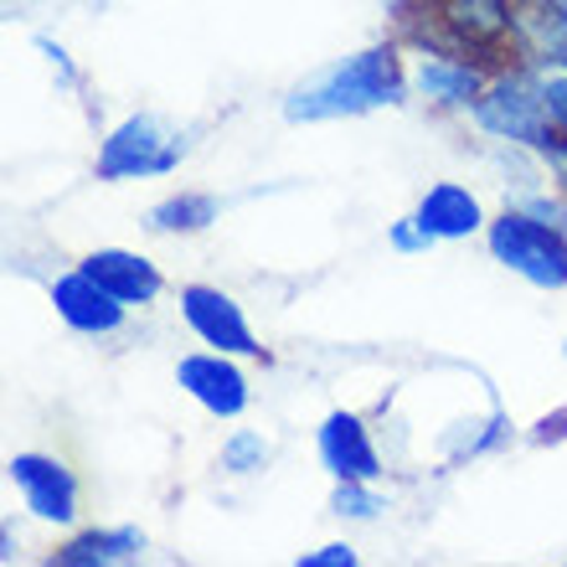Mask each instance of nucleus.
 Wrapping results in <instances>:
<instances>
[{"instance_id": "nucleus-1", "label": "nucleus", "mask_w": 567, "mask_h": 567, "mask_svg": "<svg viewBox=\"0 0 567 567\" xmlns=\"http://www.w3.org/2000/svg\"><path fill=\"white\" fill-rule=\"evenodd\" d=\"M413 78L403 68V52L392 42L361 47L351 58H336L330 68H315L284 93V120L289 124H330V120H361L377 109L408 104Z\"/></svg>"}, {"instance_id": "nucleus-2", "label": "nucleus", "mask_w": 567, "mask_h": 567, "mask_svg": "<svg viewBox=\"0 0 567 567\" xmlns=\"http://www.w3.org/2000/svg\"><path fill=\"white\" fill-rule=\"evenodd\" d=\"M470 120L475 130H485L491 140L511 150H532L553 165L557 176H567V140L557 135L553 114L542 104V78L537 68H511V73H495L491 89L470 104Z\"/></svg>"}, {"instance_id": "nucleus-3", "label": "nucleus", "mask_w": 567, "mask_h": 567, "mask_svg": "<svg viewBox=\"0 0 567 567\" xmlns=\"http://www.w3.org/2000/svg\"><path fill=\"white\" fill-rule=\"evenodd\" d=\"M485 248L506 274L532 289H567V227L526 207H506L485 227Z\"/></svg>"}, {"instance_id": "nucleus-4", "label": "nucleus", "mask_w": 567, "mask_h": 567, "mask_svg": "<svg viewBox=\"0 0 567 567\" xmlns=\"http://www.w3.org/2000/svg\"><path fill=\"white\" fill-rule=\"evenodd\" d=\"M6 485L16 491L21 511L42 526H62L73 532L83 522V485H78V470L47 449H21L6 460Z\"/></svg>"}, {"instance_id": "nucleus-5", "label": "nucleus", "mask_w": 567, "mask_h": 567, "mask_svg": "<svg viewBox=\"0 0 567 567\" xmlns=\"http://www.w3.org/2000/svg\"><path fill=\"white\" fill-rule=\"evenodd\" d=\"M186 155V140L165 130L161 114H124L99 145V181H140V176H171Z\"/></svg>"}, {"instance_id": "nucleus-6", "label": "nucleus", "mask_w": 567, "mask_h": 567, "mask_svg": "<svg viewBox=\"0 0 567 567\" xmlns=\"http://www.w3.org/2000/svg\"><path fill=\"white\" fill-rule=\"evenodd\" d=\"M181 320H186V330H192L202 346H212V351H227V357H243V361H264L269 351H264V341H258V330L248 326V315H243V305L227 289H217V284H181Z\"/></svg>"}, {"instance_id": "nucleus-7", "label": "nucleus", "mask_w": 567, "mask_h": 567, "mask_svg": "<svg viewBox=\"0 0 567 567\" xmlns=\"http://www.w3.org/2000/svg\"><path fill=\"white\" fill-rule=\"evenodd\" d=\"M176 388L217 423H238L248 413V403H254L243 357H227V351H212V346L207 351H186L176 361Z\"/></svg>"}, {"instance_id": "nucleus-8", "label": "nucleus", "mask_w": 567, "mask_h": 567, "mask_svg": "<svg viewBox=\"0 0 567 567\" xmlns=\"http://www.w3.org/2000/svg\"><path fill=\"white\" fill-rule=\"evenodd\" d=\"M47 299H52V310H58L62 326L78 330V336H93V341L120 336V330L130 326V305L109 295L83 264H78V269H62L58 279L47 284Z\"/></svg>"}, {"instance_id": "nucleus-9", "label": "nucleus", "mask_w": 567, "mask_h": 567, "mask_svg": "<svg viewBox=\"0 0 567 567\" xmlns=\"http://www.w3.org/2000/svg\"><path fill=\"white\" fill-rule=\"evenodd\" d=\"M315 454H320V470L330 480H382L388 464H382V449L372 439V423L361 413H326L320 429H315Z\"/></svg>"}, {"instance_id": "nucleus-10", "label": "nucleus", "mask_w": 567, "mask_h": 567, "mask_svg": "<svg viewBox=\"0 0 567 567\" xmlns=\"http://www.w3.org/2000/svg\"><path fill=\"white\" fill-rule=\"evenodd\" d=\"M413 93L423 104L433 109H470L480 93L491 89V68L485 62H464V58H449V52H423L413 62Z\"/></svg>"}, {"instance_id": "nucleus-11", "label": "nucleus", "mask_w": 567, "mask_h": 567, "mask_svg": "<svg viewBox=\"0 0 567 567\" xmlns=\"http://www.w3.org/2000/svg\"><path fill=\"white\" fill-rule=\"evenodd\" d=\"M423 227H429L439 243H464V238H485V202H480L464 181H433L429 192L419 196V207H413Z\"/></svg>"}, {"instance_id": "nucleus-12", "label": "nucleus", "mask_w": 567, "mask_h": 567, "mask_svg": "<svg viewBox=\"0 0 567 567\" xmlns=\"http://www.w3.org/2000/svg\"><path fill=\"white\" fill-rule=\"evenodd\" d=\"M83 269L104 284L114 299H124L130 310H145V305H155V299L165 295L161 264L135 254V248H93V254L83 258Z\"/></svg>"}, {"instance_id": "nucleus-13", "label": "nucleus", "mask_w": 567, "mask_h": 567, "mask_svg": "<svg viewBox=\"0 0 567 567\" xmlns=\"http://www.w3.org/2000/svg\"><path fill=\"white\" fill-rule=\"evenodd\" d=\"M145 532L140 526H83L52 553V567H124L145 557Z\"/></svg>"}, {"instance_id": "nucleus-14", "label": "nucleus", "mask_w": 567, "mask_h": 567, "mask_svg": "<svg viewBox=\"0 0 567 567\" xmlns=\"http://www.w3.org/2000/svg\"><path fill=\"white\" fill-rule=\"evenodd\" d=\"M444 27L464 37L470 47H501L516 27V6L511 0H444Z\"/></svg>"}, {"instance_id": "nucleus-15", "label": "nucleus", "mask_w": 567, "mask_h": 567, "mask_svg": "<svg viewBox=\"0 0 567 567\" xmlns=\"http://www.w3.org/2000/svg\"><path fill=\"white\" fill-rule=\"evenodd\" d=\"M217 217H223V202L212 192H176L145 212V227L165 238H192V233H207Z\"/></svg>"}, {"instance_id": "nucleus-16", "label": "nucleus", "mask_w": 567, "mask_h": 567, "mask_svg": "<svg viewBox=\"0 0 567 567\" xmlns=\"http://www.w3.org/2000/svg\"><path fill=\"white\" fill-rule=\"evenodd\" d=\"M269 460H274V444H269V433H258V429H233L223 439V454H217L223 475H233V480L258 475Z\"/></svg>"}, {"instance_id": "nucleus-17", "label": "nucleus", "mask_w": 567, "mask_h": 567, "mask_svg": "<svg viewBox=\"0 0 567 567\" xmlns=\"http://www.w3.org/2000/svg\"><path fill=\"white\" fill-rule=\"evenodd\" d=\"M330 511L341 522H377L388 511V495H382V480H336L330 491Z\"/></svg>"}, {"instance_id": "nucleus-18", "label": "nucleus", "mask_w": 567, "mask_h": 567, "mask_svg": "<svg viewBox=\"0 0 567 567\" xmlns=\"http://www.w3.org/2000/svg\"><path fill=\"white\" fill-rule=\"evenodd\" d=\"M433 243H439V238H433V233L419 223V217H413V212H408V217H398V223L388 227V248H392V254H403V258L429 254Z\"/></svg>"}, {"instance_id": "nucleus-19", "label": "nucleus", "mask_w": 567, "mask_h": 567, "mask_svg": "<svg viewBox=\"0 0 567 567\" xmlns=\"http://www.w3.org/2000/svg\"><path fill=\"white\" fill-rule=\"evenodd\" d=\"M537 78H542V104L553 114L557 135L567 140V68H537Z\"/></svg>"}, {"instance_id": "nucleus-20", "label": "nucleus", "mask_w": 567, "mask_h": 567, "mask_svg": "<svg viewBox=\"0 0 567 567\" xmlns=\"http://www.w3.org/2000/svg\"><path fill=\"white\" fill-rule=\"evenodd\" d=\"M357 547L351 542H326V547H315V553H299L295 567H357Z\"/></svg>"}, {"instance_id": "nucleus-21", "label": "nucleus", "mask_w": 567, "mask_h": 567, "mask_svg": "<svg viewBox=\"0 0 567 567\" xmlns=\"http://www.w3.org/2000/svg\"><path fill=\"white\" fill-rule=\"evenodd\" d=\"M563 433H567V413H563V419H542L537 423V439H542V444H547V439H563Z\"/></svg>"}, {"instance_id": "nucleus-22", "label": "nucleus", "mask_w": 567, "mask_h": 567, "mask_svg": "<svg viewBox=\"0 0 567 567\" xmlns=\"http://www.w3.org/2000/svg\"><path fill=\"white\" fill-rule=\"evenodd\" d=\"M0 563H16V537H11V526L0 532Z\"/></svg>"}, {"instance_id": "nucleus-23", "label": "nucleus", "mask_w": 567, "mask_h": 567, "mask_svg": "<svg viewBox=\"0 0 567 567\" xmlns=\"http://www.w3.org/2000/svg\"><path fill=\"white\" fill-rule=\"evenodd\" d=\"M563 361H567V341H563Z\"/></svg>"}]
</instances>
